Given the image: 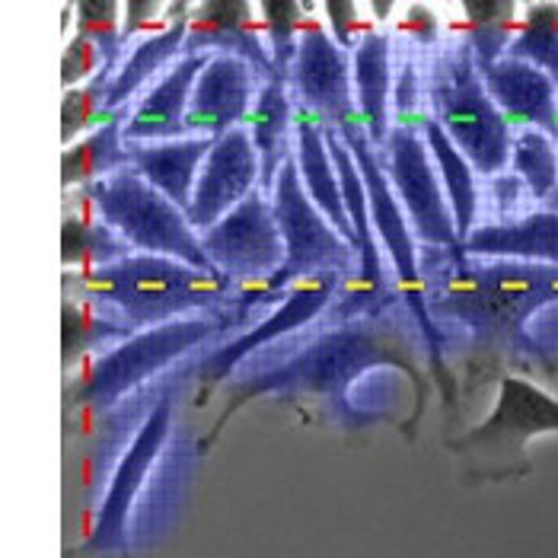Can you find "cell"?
<instances>
[{
  "label": "cell",
  "instance_id": "7",
  "mask_svg": "<svg viewBox=\"0 0 558 558\" xmlns=\"http://www.w3.org/2000/svg\"><path fill=\"white\" fill-rule=\"evenodd\" d=\"M339 137L348 144V150L354 154L361 175H364V185H367V198H371V223H374V233L380 236L384 250L392 258V268H396V284L402 291V301L405 306L415 313L422 332H425V342H428V357L430 371L440 377L444 384V399L447 405L453 402V387H450V374L440 361V336H437V326L430 319L428 306V284L418 271V253H415V233H412V223L405 217V208L399 205L392 185H389L387 170L380 163V150H374V141L367 137L361 116L351 119L344 129H339Z\"/></svg>",
  "mask_w": 558,
  "mask_h": 558
},
{
  "label": "cell",
  "instance_id": "34",
  "mask_svg": "<svg viewBox=\"0 0 558 558\" xmlns=\"http://www.w3.org/2000/svg\"><path fill=\"white\" fill-rule=\"evenodd\" d=\"M74 13H77V36H84L89 43L96 45L106 58V74H119L122 68V20L125 16V3H116V0H84V3H74Z\"/></svg>",
  "mask_w": 558,
  "mask_h": 558
},
{
  "label": "cell",
  "instance_id": "30",
  "mask_svg": "<svg viewBox=\"0 0 558 558\" xmlns=\"http://www.w3.org/2000/svg\"><path fill=\"white\" fill-rule=\"evenodd\" d=\"M129 243L102 220V217L68 215L64 217V236H61V262L64 268H106L112 262L131 256Z\"/></svg>",
  "mask_w": 558,
  "mask_h": 558
},
{
  "label": "cell",
  "instance_id": "28",
  "mask_svg": "<svg viewBox=\"0 0 558 558\" xmlns=\"http://www.w3.org/2000/svg\"><path fill=\"white\" fill-rule=\"evenodd\" d=\"M422 134H425L430 154H434V163L440 170V182H444V192H447L450 208H453L460 243H466L475 230V215H478V189H475L473 163L460 154V147L447 137V131L440 129L430 116H425V122H422Z\"/></svg>",
  "mask_w": 558,
  "mask_h": 558
},
{
  "label": "cell",
  "instance_id": "20",
  "mask_svg": "<svg viewBox=\"0 0 558 558\" xmlns=\"http://www.w3.org/2000/svg\"><path fill=\"white\" fill-rule=\"evenodd\" d=\"M217 137H182L167 144H129L131 170H137L160 195L189 215L198 172L205 167Z\"/></svg>",
  "mask_w": 558,
  "mask_h": 558
},
{
  "label": "cell",
  "instance_id": "25",
  "mask_svg": "<svg viewBox=\"0 0 558 558\" xmlns=\"http://www.w3.org/2000/svg\"><path fill=\"white\" fill-rule=\"evenodd\" d=\"M294 119H298V106L291 99L288 81L271 77L258 93L253 116L246 119V129L253 134V144H256L258 160H262V192L265 195H271L284 160L294 154V147L288 141V131L294 125Z\"/></svg>",
  "mask_w": 558,
  "mask_h": 558
},
{
  "label": "cell",
  "instance_id": "32",
  "mask_svg": "<svg viewBox=\"0 0 558 558\" xmlns=\"http://www.w3.org/2000/svg\"><path fill=\"white\" fill-rule=\"evenodd\" d=\"M511 167L536 202H553L558 192V144L539 129L514 131Z\"/></svg>",
  "mask_w": 558,
  "mask_h": 558
},
{
  "label": "cell",
  "instance_id": "21",
  "mask_svg": "<svg viewBox=\"0 0 558 558\" xmlns=\"http://www.w3.org/2000/svg\"><path fill=\"white\" fill-rule=\"evenodd\" d=\"M463 256L558 265V211H533L517 220L475 227L463 243Z\"/></svg>",
  "mask_w": 558,
  "mask_h": 558
},
{
  "label": "cell",
  "instance_id": "27",
  "mask_svg": "<svg viewBox=\"0 0 558 558\" xmlns=\"http://www.w3.org/2000/svg\"><path fill=\"white\" fill-rule=\"evenodd\" d=\"M125 112H116L109 122L89 131L77 144L61 154V182L64 189H86L106 175L129 170V144H125Z\"/></svg>",
  "mask_w": 558,
  "mask_h": 558
},
{
  "label": "cell",
  "instance_id": "26",
  "mask_svg": "<svg viewBox=\"0 0 558 558\" xmlns=\"http://www.w3.org/2000/svg\"><path fill=\"white\" fill-rule=\"evenodd\" d=\"M326 144H329V154H332L336 170H339L344 211L351 217V227H354V236H357V246H361V278H364L371 298H377L384 291V271H380L377 233H374V223H371L367 185H364V175H361V167H357L354 154L348 150V144L339 137V131L326 129Z\"/></svg>",
  "mask_w": 558,
  "mask_h": 558
},
{
  "label": "cell",
  "instance_id": "22",
  "mask_svg": "<svg viewBox=\"0 0 558 558\" xmlns=\"http://www.w3.org/2000/svg\"><path fill=\"white\" fill-rule=\"evenodd\" d=\"M294 160H298V170H301L303 185H306L313 205L329 217V223L342 233L348 243L357 246L351 217L344 211L339 170H336V160H332L329 144H326V129L301 109H298V119H294Z\"/></svg>",
  "mask_w": 558,
  "mask_h": 558
},
{
  "label": "cell",
  "instance_id": "35",
  "mask_svg": "<svg viewBox=\"0 0 558 558\" xmlns=\"http://www.w3.org/2000/svg\"><path fill=\"white\" fill-rule=\"evenodd\" d=\"M109 84L112 74H96L89 84L74 86L64 93V106H61V141L64 147L77 144L81 137H86L89 131H96L102 122H109Z\"/></svg>",
  "mask_w": 558,
  "mask_h": 558
},
{
  "label": "cell",
  "instance_id": "12",
  "mask_svg": "<svg viewBox=\"0 0 558 558\" xmlns=\"http://www.w3.org/2000/svg\"><path fill=\"white\" fill-rule=\"evenodd\" d=\"M202 250L236 288L271 281L288 262V246L271 198L262 189L202 233Z\"/></svg>",
  "mask_w": 558,
  "mask_h": 558
},
{
  "label": "cell",
  "instance_id": "9",
  "mask_svg": "<svg viewBox=\"0 0 558 558\" xmlns=\"http://www.w3.org/2000/svg\"><path fill=\"white\" fill-rule=\"evenodd\" d=\"M220 329L223 326L215 316L202 313V316H189V319H175L167 326L134 332L131 339L112 344L109 351L93 357L86 364L81 384L71 389L68 399L74 405H89L96 412H106L119 399L134 392L144 380L167 371L172 361H179L185 351L215 339Z\"/></svg>",
  "mask_w": 558,
  "mask_h": 558
},
{
  "label": "cell",
  "instance_id": "31",
  "mask_svg": "<svg viewBox=\"0 0 558 558\" xmlns=\"http://www.w3.org/2000/svg\"><path fill=\"white\" fill-rule=\"evenodd\" d=\"M466 43L473 48L475 68L485 71L508 54L520 29L514 0H466Z\"/></svg>",
  "mask_w": 558,
  "mask_h": 558
},
{
  "label": "cell",
  "instance_id": "3",
  "mask_svg": "<svg viewBox=\"0 0 558 558\" xmlns=\"http://www.w3.org/2000/svg\"><path fill=\"white\" fill-rule=\"evenodd\" d=\"M86 301L122 316L131 329L144 332L175 319L215 313L236 284L220 271H202L167 256L131 253L106 268L81 271Z\"/></svg>",
  "mask_w": 558,
  "mask_h": 558
},
{
  "label": "cell",
  "instance_id": "1",
  "mask_svg": "<svg viewBox=\"0 0 558 558\" xmlns=\"http://www.w3.org/2000/svg\"><path fill=\"white\" fill-rule=\"evenodd\" d=\"M409 323L384 316V313H367V316H348L339 326L326 329L319 339L303 344L294 357H288L284 364L271 367V371H258L253 377H246L240 387L230 392L227 409L220 412L215 422V430L205 437L202 447H208L223 425L246 405L256 402L258 396H288V392H301V396H329L339 405H344V392L348 387L367 374L377 371L384 364H392L399 371H405L415 384V415L409 422L405 434L415 437V425L425 412V396H428V380L425 371L418 364V351L415 342L409 339Z\"/></svg>",
  "mask_w": 558,
  "mask_h": 558
},
{
  "label": "cell",
  "instance_id": "37",
  "mask_svg": "<svg viewBox=\"0 0 558 558\" xmlns=\"http://www.w3.org/2000/svg\"><path fill=\"white\" fill-rule=\"evenodd\" d=\"M422 71L418 61L412 54L399 58L396 68V81H392V109H396V125H409V129H422L425 116H428V96L422 89Z\"/></svg>",
  "mask_w": 558,
  "mask_h": 558
},
{
  "label": "cell",
  "instance_id": "29",
  "mask_svg": "<svg viewBox=\"0 0 558 558\" xmlns=\"http://www.w3.org/2000/svg\"><path fill=\"white\" fill-rule=\"evenodd\" d=\"M137 329L106 306L93 301H64V367H71L86 351H109L131 339Z\"/></svg>",
  "mask_w": 558,
  "mask_h": 558
},
{
  "label": "cell",
  "instance_id": "16",
  "mask_svg": "<svg viewBox=\"0 0 558 558\" xmlns=\"http://www.w3.org/2000/svg\"><path fill=\"white\" fill-rule=\"evenodd\" d=\"M342 275H319V278H306L301 284H294L284 298L281 306L271 310L258 326H253L250 332H243L240 339H233L230 344L217 348L215 354L202 364V380H205V392L220 384L240 361H246L256 348L284 339L291 332L303 329L306 323H313L329 303L336 301V291L342 288Z\"/></svg>",
  "mask_w": 558,
  "mask_h": 558
},
{
  "label": "cell",
  "instance_id": "14",
  "mask_svg": "<svg viewBox=\"0 0 558 558\" xmlns=\"http://www.w3.org/2000/svg\"><path fill=\"white\" fill-rule=\"evenodd\" d=\"M258 189H262V160L250 129L240 125L215 141L205 167L198 172L192 208L185 217L192 230L202 236Z\"/></svg>",
  "mask_w": 558,
  "mask_h": 558
},
{
  "label": "cell",
  "instance_id": "36",
  "mask_svg": "<svg viewBox=\"0 0 558 558\" xmlns=\"http://www.w3.org/2000/svg\"><path fill=\"white\" fill-rule=\"evenodd\" d=\"M262 23L271 43V58H275V71L281 81H288L291 64L298 58V43L303 33V13L313 10V3H294V0H262Z\"/></svg>",
  "mask_w": 558,
  "mask_h": 558
},
{
  "label": "cell",
  "instance_id": "13",
  "mask_svg": "<svg viewBox=\"0 0 558 558\" xmlns=\"http://www.w3.org/2000/svg\"><path fill=\"white\" fill-rule=\"evenodd\" d=\"M354 81V61L351 51L326 33L319 20L303 23L298 58L288 74V89L294 106L313 116L323 129H344L351 119H357V96L351 93Z\"/></svg>",
  "mask_w": 558,
  "mask_h": 558
},
{
  "label": "cell",
  "instance_id": "10",
  "mask_svg": "<svg viewBox=\"0 0 558 558\" xmlns=\"http://www.w3.org/2000/svg\"><path fill=\"white\" fill-rule=\"evenodd\" d=\"M380 163L387 170L389 185L405 208L415 240L437 250H460V233L450 198L444 192L440 170L434 163L428 141L422 129L392 125L387 144L380 150Z\"/></svg>",
  "mask_w": 558,
  "mask_h": 558
},
{
  "label": "cell",
  "instance_id": "23",
  "mask_svg": "<svg viewBox=\"0 0 558 558\" xmlns=\"http://www.w3.org/2000/svg\"><path fill=\"white\" fill-rule=\"evenodd\" d=\"M392 39L387 29H367L361 36L357 48L351 51L354 61V96H357V112L367 137L374 147L384 150L389 131H392Z\"/></svg>",
  "mask_w": 558,
  "mask_h": 558
},
{
  "label": "cell",
  "instance_id": "41",
  "mask_svg": "<svg viewBox=\"0 0 558 558\" xmlns=\"http://www.w3.org/2000/svg\"><path fill=\"white\" fill-rule=\"evenodd\" d=\"M553 202H556V205H558V192H556V198H553Z\"/></svg>",
  "mask_w": 558,
  "mask_h": 558
},
{
  "label": "cell",
  "instance_id": "24",
  "mask_svg": "<svg viewBox=\"0 0 558 558\" xmlns=\"http://www.w3.org/2000/svg\"><path fill=\"white\" fill-rule=\"evenodd\" d=\"M189 10L192 3H182L175 20H172L167 29H157V33H147L141 43L134 45L129 51V58L122 61L119 74L112 77L109 84V116L116 112H125L129 99L147 84L154 81L163 68H172L182 54H185V36H189Z\"/></svg>",
  "mask_w": 558,
  "mask_h": 558
},
{
  "label": "cell",
  "instance_id": "40",
  "mask_svg": "<svg viewBox=\"0 0 558 558\" xmlns=\"http://www.w3.org/2000/svg\"><path fill=\"white\" fill-rule=\"evenodd\" d=\"M170 3H160V0H131L125 3V29H122V39L129 43L137 29H147L150 20H157L160 10H167Z\"/></svg>",
  "mask_w": 558,
  "mask_h": 558
},
{
  "label": "cell",
  "instance_id": "38",
  "mask_svg": "<svg viewBox=\"0 0 558 558\" xmlns=\"http://www.w3.org/2000/svg\"><path fill=\"white\" fill-rule=\"evenodd\" d=\"M93 71L102 74L106 71V58L96 45L84 39V36H74L68 43L64 51V86L74 89V86H84L93 81Z\"/></svg>",
  "mask_w": 558,
  "mask_h": 558
},
{
  "label": "cell",
  "instance_id": "6",
  "mask_svg": "<svg viewBox=\"0 0 558 558\" xmlns=\"http://www.w3.org/2000/svg\"><path fill=\"white\" fill-rule=\"evenodd\" d=\"M84 198L134 253L167 256L202 271H217L185 211L160 195L137 170L129 167L86 185Z\"/></svg>",
  "mask_w": 558,
  "mask_h": 558
},
{
  "label": "cell",
  "instance_id": "17",
  "mask_svg": "<svg viewBox=\"0 0 558 558\" xmlns=\"http://www.w3.org/2000/svg\"><path fill=\"white\" fill-rule=\"evenodd\" d=\"M258 3L246 0H208L192 3L185 54H233L256 68L265 81L278 77L271 45H265L256 20Z\"/></svg>",
  "mask_w": 558,
  "mask_h": 558
},
{
  "label": "cell",
  "instance_id": "8",
  "mask_svg": "<svg viewBox=\"0 0 558 558\" xmlns=\"http://www.w3.org/2000/svg\"><path fill=\"white\" fill-rule=\"evenodd\" d=\"M553 430H558L556 396L523 377L505 374L498 380V399L492 415L463 437H450L447 447L470 463V475L475 478H511L530 470V440Z\"/></svg>",
  "mask_w": 558,
  "mask_h": 558
},
{
  "label": "cell",
  "instance_id": "15",
  "mask_svg": "<svg viewBox=\"0 0 558 558\" xmlns=\"http://www.w3.org/2000/svg\"><path fill=\"white\" fill-rule=\"evenodd\" d=\"M265 84L268 81L250 61L233 54H215L192 89L185 116L189 137H223L227 131L246 125Z\"/></svg>",
  "mask_w": 558,
  "mask_h": 558
},
{
  "label": "cell",
  "instance_id": "39",
  "mask_svg": "<svg viewBox=\"0 0 558 558\" xmlns=\"http://www.w3.org/2000/svg\"><path fill=\"white\" fill-rule=\"evenodd\" d=\"M326 16H329V29H332V39L342 45L344 51H354L357 48V3H344V0H329L326 7Z\"/></svg>",
  "mask_w": 558,
  "mask_h": 558
},
{
  "label": "cell",
  "instance_id": "18",
  "mask_svg": "<svg viewBox=\"0 0 558 558\" xmlns=\"http://www.w3.org/2000/svg\"><path fill=\"white\" fill-rule=\"evenodd\" d=\"M215 54H182L170 71L147 89L125 122V144H167L189 137L185 116L192 89Z\"/></svg>",
  "mask_w": 558,
  "mask_h": 558
},
{
  "label": "cell",
  "instance_id": "11",
  "mask_svg": "<svg viewBox=\"0 0 558 558\" xmlns=\"http://www.w3.org/2000/svg\"><path fill=\"white\" fill-rule=\"evenodd\" d=\"M172 428V396H160V402L147 412L144 425L131 437L129 450L122 453L116 473L109 478V488L102 495V505L96 511L93 530L84 543L74 549L77 558L96 556H125L129 553V523L131 511L141 498L144 478L150 475L154 463L160 460V450L167 444Z\"/></svg>",
  "mask_w": 558,
  "mask_h": 558
},
{
  "label": "cell",
  "instance_id": "2",
  "mask_svg": "<svg viewBox=\"0 0 558 558\" xmlns=\"http://www.w3.org/2000/svg\"><path fill=\"white\" fill-rule=\"evenodd\" d=\"M453 265L437 278L434 310L463 319L475 342L514 351L526 348L543 357V348L526 339L523 326L553 301H558V265L492 258L470 265L460 250H450Z\"/></svg>",
  "mask_w": 558,
  "mask_h": 558
},
{
  "label": "cell",
  "instance_id": "33",
  "mask_svg": "<svg viewBox=\"0 0 558 558\" xmlns=\"http://www.w3.org/2000/svg\"><path fill=\"white\" fill-rule=\"evenodd\" d=\"M508 58L546 71L558 84V3H526Z\"/></svg>",
  "mask_w": 558,
  "mask_h": 558
},
{
  "label": "cell",
  "instance_id": "5",
  "mask_svg": "<svg viewBox=\"0 0 558 558\" xmlns=\"http://www.w3.org/2000/svg\"><path fill=\"white\" fill-rule=\"evenodd\" d=\"M268 198H271V208L278 217L284 246H288V262L271 281L253 284L243 291L240 316H246L256 303H265L275 294L284 298L294 284H301L306 278H319V275L348 278L351 268L361 265V250L354 243H348L342 233L329 223V217L313 205L294 154L284 160Z\"/></svg>",
  "mask_w": 558,
  "mask_h": 558
},
{
  "label": "cell",
  "instance_id": "19",
  "mask_svg": "<svg viewBox=\"0 0 558 558\" xmlns=\"http://www.w3.org/2000/svg\"><path fill=\"white\" fill-rule=\"evenodd\" d=\"M478 74L511 129H539L558 137V84L546 71L505 54Z\"/></svg>",
  "mask_w": 558,
  "mask_h": 558
},
{
  "label": "cell",
  "instance_id": "4",
  "mask_svg": "<svg viewBox=\"0 0 558 558\" xmlns=\"http://www.w3.org/2000/svg\"><path fill=\"white\" fill-rule=\"evenodd\" d=\"M430 119L447 131L478 175H498L511 163L514 129L488 96L466 36L440 48L428 74Z\"/></svg>",
  "mask_w": 558,
  "mask_h": 558
}]
</instances>
